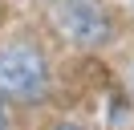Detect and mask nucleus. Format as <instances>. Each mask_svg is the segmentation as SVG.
<instances>
[{
	"mask_svg": "<svg viewBox=\"0 0 134 130\" xmlns=\"http://www.w3.org/2000/svg\"><path fill=\"white\" fill-rule=\"evenodd\" d=\"M49 24L65 45L102 49L114 37V16L106 0H49Z\"/></svg>",
	"mask_w": 134,
	"mask_h": 130,
	"instance_id": "obj_1",
	"label": "nucleus"
},
{
	"mask_svg": "<svg viewBox=\"0 0 134 130\" xmlns=\"http://www.w3.org/2000/svg\"><path fill=\"white\" fill-rule=\"evenodd\" d=\"M45 89H49V61L41 49L29 41L0 45V98L41 102Z\"/></svg>",
	"mask_w": 134,
	"mask_h": 130,
	"instance_id": "obj_2",
	"label": "nucleus"
},
{
	"mask_svg": "<svg viewBox=\"0 0 134 130\" xmlns=\"http://www.w3.org/2000/svg\"><path fill=\"white\" fill-rule=\"evenodd\" d=\"M126 85H130V94H134V57L126 61Z\"/></svg>",
	"mask_w": 134,
	"mask_h": 130,
	"instance_id": "obj_3",
	"label": "nucleus"
},
{
	"mask_svg": "<svg viewBox=\"0 0 134 130\" xmlns=\"http://www.w3.org/2000/svg\"><path fill=\"white\" fill-rule=\"evenodd\" d=\"M0 130H8V110H4V102H0Z\"/></svg>",
	"mask_w": 134,
	"mask_h": 130,
	"instance_id": "obj_4",
	"label": "nucleus"
},
{
	"mask_svg": "<svg viewBox=\"0 0 134 130\" xmlns=\"http://www.w3.org/2000/svg\"><path fill=\"white\" fill-rule=\"evenodd\" d=\"M53 130H81V126H73V122H61V126H53Z\"/></svg>",
	"mask_w": 134,
	"mask_h": 130,
	"instance_id": "obj_5",
	"label": "nucleus"
}]
</instances>
